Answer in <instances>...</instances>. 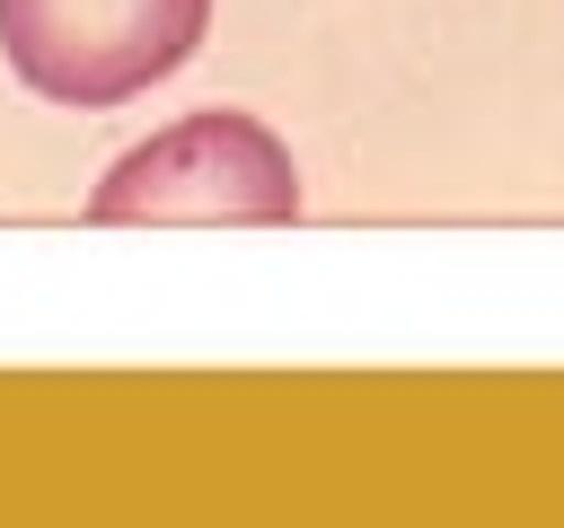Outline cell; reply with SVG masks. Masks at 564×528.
<instances>
[{
  "label": "cell",
  "instance_id": "obj_1",
  "mask_svg": "<svg viewBox=\"0 0 564 528\" xmlns=\"http://www.w3.org/2000/svg\"><path fill=\"white\" fill-rule=\"evenodd\" d=\"M212 0H0V53L44 106H132L203 44Z\"/></svg>",
  "mask_w": 564,
  "mask_h": 528
},
{
  "label": "cell",
  "instance_id": "obj_2",
  "mask_svg": "<svg viewBox=\"0 0 564 528\" xmlns=\"http://www.w3.org/2000/svg\"><path fill=\"white\" fill-rule=\"evenodd\" d=\"M88 220H300V167L256 114H185L132 141L97 185Z\"/></svg>",
  "mask_w": 564,
  "mask_h": 528
}]
</instances>
